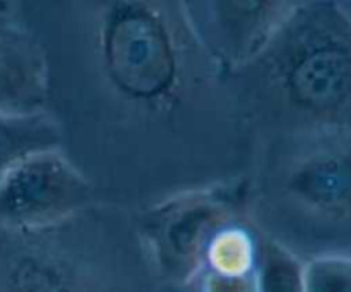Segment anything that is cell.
<instances>
[{"instance_id":"5","label":"cell","mask_w":351,"mask_h":292,"mask_svg":"<svg viewBox=\"0 0 351 292\" xmlns=\"http://www.w3.org/2000/svg\"><path fill=\"white\" fill-rule=\"evenodd\" d=\"M47 62L34 41L14 36L0 41V98L19 106V112H40L48 91Z\"/></svg>"},{"instance_id":"3","label":"cell","mask_w":351,"mask_h":292,"mask_svg":"<svg viewBox=\"0 0 351 292\" xmlns=\"http://www.w3.org/2000/svg\"><path fill=\"white\" fill-rule=\"evenodd\" d=\"M225 218L226 201L215 191L189 194L160 208L147 230L163 270L177 280L192 282Z\"/></svg>"},{"instance_id":"11","label":"cell","mask_w":351,"mask_h":292,"mask_svg":"<svg viewBox=\"0 0 351 292\" xmlns=\"http://www.w3.org/2000/svg\"><path fill=\"white\" fill-rule=\"evenodd\" d=\"M192 280H195V292H257L256 270L245 275H225L202 267Z\"/></svg>"},{"instance_id":"4","label":"cell","mask_w":351,"mask_h":292,"mask_svg":"<svg viewBox=\"0 0 351 292\" xmlns=\"http://www.w3.org/2000/svg\"><path fill=\"white\" fill-rule=\"evenodd\" d=\"M287 85L300 105L332 109L351 93V50L335 40L307 43L291 55Z\"/></svg>"},{"instance_id":"8","label":"cell","mask_w":351,"mask_h":292,"mask_svg":"<svg viewBox=\"0 0 351 292\" xmlns=\"http://www.w3.org/2000/svg\"><path fill=\"white\" fill-rule=\"evenodd\" d=\"M257 292H304V267L281 244L267 243L256 267Z\"/></svg>"},{"instance_id":"6","label":"cell","mask_w":351,"mask_h":292,"mask_svg":"<svg viewBox=\"0 0 351 292\" xmlns=\"http://www.w3.org/2000/svg\"><path fill=\"white\" fill-rule=\"evenodd\" d=\"M58 144L60 129L47 113L0 115V181L27 157L58 150Z\"/></svg>"},{"instance_id":"9","label":"cell","mask_w":351,"mask_h":292,"mask_svg":"<svg viewBox=\"0 0 351 292\" xmlns=\"http://www.w3.org/2000/svg\"><path fill=\"white\" fill-rule=\"evenodd\" d=\"M202 267L225 275L250 273L256 270L252 243L242 230H221L209 243Z\"/></svg>"},{"instance_id":"1","label":"cell","mask_w":351,"mask_h":292,"mask_svg":"<svg viewBox=\"0 0 351 292\" xmlns=\"http://www.w3.org/2000/svg\"><path fill=\"white\" fill-rule=\"evenodd\" d=\"M91 192L88 179L60 150L41 151L0 181V218L24 227L53 225L84 208Z\"/></svg>"},{"instance_id":"2","label":"cell","mask_w":351,"mask_h":292,"mask_svg":"<svg viewBox=\"0 0 351 292\" xmlns=\"http://www.w3.org/2000/svg\"><path fill=\"white\" fill-rule=\"evenodd\" d=\"M106 60L117 85L134 96H156L175 78V54L161 21L146 7L120 5L106 27Z\"/></svg>"},{"instance_id":"10","label":"cell","mask_w":351,"mask_h":292,"mask_svg":"<svg viewBox=\"0 0 351 292\" xmlns=\"http://www.w3.org/2000/svg\"><path fill=\"white\" fill-rule=\"evenodd\" d=\"M304 292H351V258L322 256L304 267Z\"/></svg>"},{"instance_id":"7","label":"cell","mask_w":351,"mask_h":292,"mask_svg":"<svg viewBox=\"0 0 351 292\" xmlns=\"http://www.w3.org/2000/svg\"><path fill=\"white\" fill-rule=\"evenodd\" d=\"M291 188L312 205L343 208L351 203V160L345 157L314 158L293 175Z\"/></svg>"}]
</instances>
